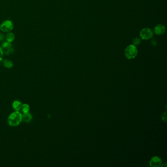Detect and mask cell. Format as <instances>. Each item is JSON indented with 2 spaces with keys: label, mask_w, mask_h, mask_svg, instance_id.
<instances>
[{
  "label": "cell",
  "mask_w": 167,
  "mask_h": 167,
  "mask_svg": "<svg viewBox=\"0 0 167 167\" xmlns=\"http://www.w3.org/2000/svg\"><path fill=\"white\" fill-rule=\"evenodd\" d=\"M22 103L18 100H15L12 103V107L13 109L16 111H19L21 109L22 106Z\"/></svg>",
  "instance_id": "obj_9"
},
{
  "label": "cell",
  "mask_w": 167,
  "mask_h": 167,
  "mask_svg": "<svg viewBox=\"0 0 167 167\" xmlns=\"http://www.w3.org/2000/svg\"><path fill=\"white\" fill-rule=\"evenodd\" d=\"M161 164H162L161 159L157 156L152 157L150 162V165L152 167H160Z\"/></svg>",
  "instance_id": "obj_6"
},
{
  "label": "cell",
  "mask_w": 167,
  "mask_h": 167,
  "mask_svg": "<svg viewBox=\"0 0 167 167\" xmlns=\"http://www.w3.org/2000/svg\"><path fill=\"white\" fill-rule=\"evenodd\" d=\"M2 49L3 54H5L7 56H9L12 54L14 52V48L13 46L11 44V43L8 42H5L2 44L1 46Z\"/></svg>",
  "instance_id": "obj_4"
},
{
  "label": "cell",
  "mask_w": 167,
  "mask_h": 167,
  "mask_svg": "<svg viewBox=\"0 0 167 167\" xmlns=\"http://www.w3.org/2000/svg\"><path fill=\"white\" fill-rule=\"evenodd\" d=\"M21 111L23 113H27L30 111V107L28 104L24 103L22 105V107H21Z\"/></svg>",
  "instance_id": "obj_12"
},
{
  "label": "cell",
  "mask_w": 167,
  "mask_h": 167,
  "mask_svg": "<svg viewBox=\"0 0 167 167\" xmlns=\"http://www.w3.org/2000/svg\"><path fill=\"white\" fill-rule=\"evenodd\" d=\"M137 54L138 50L136 46L133 44L128 46L125 50V56L127 59H133L136 56Z\"/></svg>",
  "instance_id": "obj_2"
},
{
  "label": "cell",
  "mask_w": 167,
  "mask_h": 167,
  "mask_svg": "<svg viewBox=\"0 0 167 167\" xmlns=\"http://www.w3.org/2000/svg\"><path fill=\"white\" fill-rule=\"evenodd\" d=\"M5 38L6 41L7 42L9 43L12 42L15 40V35L12 32H7V34L5 36Z\"/></svg>",
  "instance_id": "obj_11"
},
{
  "label": "cell",
  "mask_w": 167,
  "mask_h": 167,
  "mask_svg": "<svg viewBox=\"0 0 167 167\" xmlns=\"http://www.w3.org/2000/svg\"><path fill=\"white\" fill-rule=\"evenodd\" d=\"M166 27L164 25L158 24L154 28V32L156 35L161 36L165 32Z\"/></svg>",
  "instance_id": "obj_7"
},
{
  "label": "cell",
  "mask_w": 167,
  "mask_h": 167,
  "mask_svg": "<svg viewBox=\"0 0 167 167\" xmlns=\"http://www.w3.org/2000/svg\"><path fill=\"white\" fill-rule=\"evenodd\" d=\"M151 44H152V45L154 46L157 45V42L156 39H152L151 41Z\"/></svg>",
  "instance_id": "obj_15"
},
{
  "label": "cell",
  "mask_w": 167,
  "mask_h": 167,
  "mask_svg": "<svg viewBox=\"0 0 167 167\" xmlns=\"http://www.w3.org/2000/svg\"><path fill=\"white\" fill-rule=\"evenodd\" d=\"M141 41L140 40V38H139L138 37H136L133 40L132 43H133V45L136 46L139 45L141 43Z\"/></svg>",
  "instance_id": "obj_13"
},
{
  "label": "cell",
  "mask_w": 167,
  "mask_h": 167,
  "mask_svg": "<svg viewBox=\"0 0 167 167\" xmlns=\"http://www.w3.org/2000/svg\"><path fill=\"white\" fill-rule=\"evenodd\" d=\"M3 54L1 47H0V62H1L3 59Z\"/></svg>",
  "instance_id": "obj_14"
},
{
  "label": "cell",
  "mask_w": 167,
  "mask_h": 167,
  "mask_svg": "<svg viewBox=\"0 0 167 167\" xmlns=\"http://www.w3.org/2000/svg\"><path fill=\"white\" fill-rule=\"evenodd\" d=\"M22 121H23L25 123H29L32 120V115L29 112L22 114Z\"/></svg>",
  "instance_id": "obj_10"
},
{
  "label": "cell",
  "mask_w": 167,
  "mask_h": 167,
  "mask_svg": "<svg viewBox=\"0 0 167 167\" xmlns=\"http://www.w3.org/2000/svg\"><path fill=\"white\" fill-rule=\"evenodd\" d=\"M14 25L12 21L6 20L0 25V30L3 32H10L13 29Z\"/></svg>",
  "instance_id": "obj_3"
},
{
  "label": "cell",
  "mask_w": 167,
  "mask_h": 167,
  "mask_svg": "<svg viewBox=\"0 0 167 167\" xmlns=\"http://www.w3.org/2000/svg\"><path fill=\"white\" fill-rule=\"evenodd\" d=\"M5 39V36H3V34L0 33V42H2Z\"/></svg>",
  "instance_id": "obj_16"
},
{
  "label": "cell",
  "mask_w": 167,
  "mask_h": 167,
  "mask_svg": "<svg viewBox=\"0 0 167 167\" xmlns=\"http://www.w3.org/2000/svg\"><path fill=\"white\" fill-rule=\"evenodd\" d=\"M2 61V64L4 67H5L8 69H10L13 67L14 64L13 61L10 59H5L3 60Z\"/></svg>",
  "instance_id": "obj_8"
},
{
  "label": "cell",
  "mask_w": 167,
  "mask_h": 167,
  "mask_svg": "<svg viewBox=\"0 0 167 167\" xmlns=\"http://www.w3.org/2000/svg\"><path fill=\"white\" fill-rule=\"evenodd\" d=\"M140 37L143 40H149L154 36V32L149 27L142 29L140 32Z\"/></svg>",
  "instance_id": "obj_5"
},
{
  "label": "cell",
  "mask_w": 167,
  "mask_h": 167,
  "mask_svg": "<svg viewBox=\"0 0 167 167\" xmlns=\"http://www.w3.org/2000/svg\"><path fill=\"white\" fill-rule=\"evenodd\" d=\"M22 121V114L16 111L11 113L7 119V123L11 127H17Z\"/></svg>",
  "instance_id": "obj_1"
}]
</instances>
